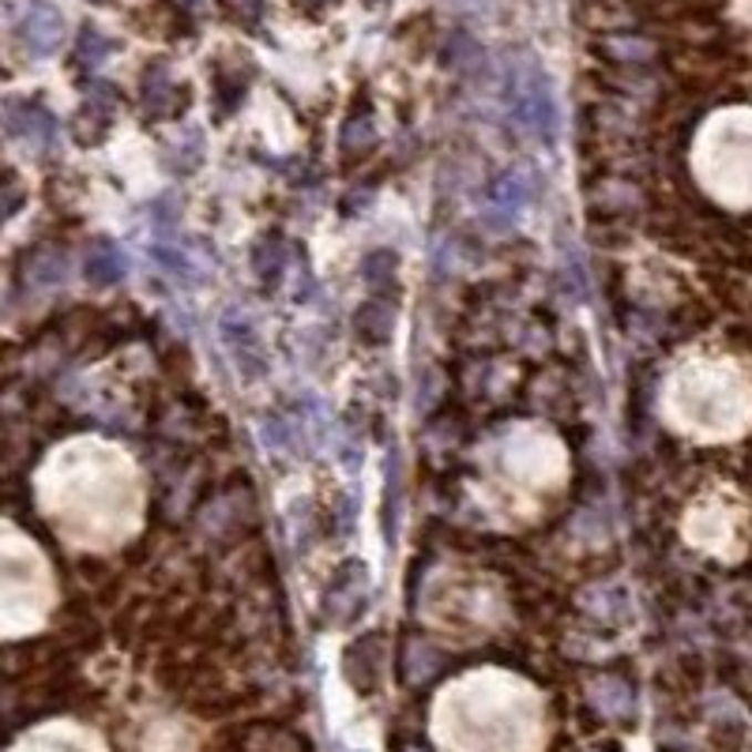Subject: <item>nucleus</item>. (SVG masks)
<instances>
[{
    "label": "nucleus",
    "instance_id": "ddd939ff",
    "mask_svg": "<svg viewBox=\"0 0 752 752\" xmlns=\"http://www.w3.org/2000/svg\"><path fill=\"white\" fill-rule=\"evenodd\" d=\"M61 275H64V256L61 253H53V249H42L34 256V268H31V279L34 282H61Z\"/></svg>",
    "mask_w": 752,
    "mask_h": 752
},
{
    "label": "nucleus",
    "instance_id": "dca6fc26",
    "mask_svg": "<svg viewBox=\"0 0 752 752\" xmlns=\"http://www.w3.org/2000/svg\"><path fill=\"white\" fill-rule=\"evenodd\" d=\"M226 8H230L234 16H241V19H253L264 8V0H226Z\"/></svg>",
    "mask_w": 752,
    "mask_h": 752
},
{
    "label": "nucleus",
    "instance_id": "1a4fd4ad",
    "mask_svg": "<svg viewBox=\"0 0 752 752\" xmlns=\"http://www.w3.org/2000/svg\"><path fill=\"white\" fill-rule=\"evenodd\" d=\"M169 94H174V75H169L166 64H151L144 80H140V102H144L151 117L169 113Z\"/></svg>",
    "mask_w": 752,
    "mask_h": 752
},
{
    "label": "nucleus",
    "instance_id": "a211bd4d",
    "mask_svg": "<svg viewBox=\"0 0 752 752\" xmlns=\"http://www.w3.org/2000/svg\"><path fill=\"white\" fill-rule=\"evenodd\" d=\"M94 4H106V0H94Z\"/></svg>",
    "mask_w": 752,
    "mask_h": 752
},
{
    "label": "nucleus",
    "instance_id": "6e6552de",
    "mask_svg": "<svg viewBox=\"0 0 752 752\" xmlns=\"http://www.w3.org/2000/svg\"><path fill=\"white\" fill-rule=\"evenodd\" d=\"M83 275L94 282V287H106V282H117L125 275V253L117 245H94V249L83 256Z\"/></svg>",
    "mask_w": 752,
    "mask_h": 752
},
{
    "label": "nucleus",
    "instance_id": "9d476101",
    "mask_svg": "<svg viewBox=\"0 0 752 752\" xmlns=\"http://www.w3.org/2000/svg\"><path fill=\"white\" fill-rule=\"evenodd\" d=\"M110 50H113L110 38H102L94 27H83L80 45H75V64H83V69H99V64L110 56Z\"/></svg>",
    "mask_w": 752,
    "mask_h": 752
},
{
    "label": "nucleus",
    "instance_id": "423d86ee",
    "mask_svg": "<svg viewBox=\"0 0 752 752\" xmlns=\"http://www.w3.org/2000/svg\"><path fill=\"white\" fill-rule=\"evenodd\" d=\"M0 117H4V132L16 140H31L38 147H50L56 136V121L53 113L38 102H8L0 106Z\"/></svg>",
    "mask_w": 752,
    "mask_h": 752
},
{
    "label": "nucleus",
    "instance_id": "f3484780",
    "mask_svg": "<svg viewBox=\"0 0 752 752\" xmlns=\"http://www.w3.org/2000/svg\"><path fill=\"white\" fill-rule=\"evenodd\" d=\"M185 4H188V8H196V4H204V0H185Z\"/></svg>",
    "mask_w": 752,
    "mask_h": 752
},
{
    "label": "nucleus",
    "instance_id": "2eb2a0df",
    "mask_svg": "<svg viewBox=\"0 0 752 752\" xmlns=\"http://www.w3.org/2000/svg\"><path fill=\"white\" fill-rule=\"evenodd\" d=\"M365 140H373V132H369V121H350L347 132H342V147L365 144Z\"/></svg>",
    "mask_w": 752,
    "mask_h": 752
},
{
    "label": "nucleus",
    "instance_id": "f8f14e48",
    "mask_svg": "<svg viewBox=\"0 0 752 752\" xmlns=\"http://www.w3.org/2000/svg\"><path fill=\"white\" fill-rule=\"evenodd\" d=\"M527 199H530V188L523 177H508L504 185H497V207L504 215H519Z\"/></svg>",
    "mask_w": 752,
    "mask_h": 752
},
{
    "label": "nucleus",
    "instance_id": "39448f33",
    "mask_svg": "<svg viewBox=\"0 0 752 752\" xmlns=\"http://www.w3.org/2000/svg\"><path fill=\"white\" fill-rule=\"evenodd\" d=\"M19 38H23V45L34 56L56 53V50H61V42H64V19H61V12H56L53 4H45V0H38V4L27 8V16L19 19Z\"/></svg>",
    "mask_w": 752,
    "mask_h": 752
},
{
    "label": "nucleus",
    "instance_id": "9b49d317",
    "mask_svg": "<svg viewBox=\"0 0 752 752\" xmlns=\"http://www.w3.org/2000/svg\"><path fill=\"white\" fill-rule=\"evenodd\" d=\"M27 204V188L23 181H19L12 169H0V230H4V223L12 218L19 207Z\"/></svg>",
    "mask_w": 752,
    "mask_h": 752
},
{
    "label": "nucleus",
    "instance_id": "7ed1b4c3",
    "mask_svg": "<svg viewBox=\"0 0 752 752\" xmlns=\"http://www.w3.org/2000/svg\"><path fill=\"white\" fill-rule=\"evenodd\" d=\"M697 177L719 204L752 207V113H722L703 128Z\"/></svg>",
    "mask_w": 752,
    "mask_h": 752
},
{
    "label": "nucleus",
    "instance_id": "f257e3e1",
    "mask_svg": "<svg viewBox=\"0 0 752 752\" xmlns=\"http://www.w3.org/2000/svg\"><path fill=\"white\" fill-rule=\"evenodd\" d=\"M433 738L441 752H538V697L504 673H474L436 703Z\"/></svg>",
    "mask_w": 752,
    "mask_h": 752
},
{
    "label": "nucleus",
    "instance_id": "20e7f679",
    "mask_svg": "<svg viewBox=\"0 0 752 752\" xmlns=\"http://www.w3.org/2000/svg\"><path fill=\"white\" fill-rule=\"evenodd\" d=\"M684 535H689L692 546H700L703 554L715 557H741L749 542V508L745 501L734 497V493L722 485V490H711L689 508V519H684Z\"/></svg>",
    "mask_w": 752,
    "mask_h": 752
},
{
    "label": "nucleus",
    "instance_id": "f03ea898",
    "mask_svg": "<svg viewBox=\"0 0 752 752\" xmlns=\"http://www.w3.org/2000/svg\"><path fill=\"white\" fill-rule=\"evenodd\" d=\"M666 411L700 441H730L752 430V377L727 354H697L673 369L666 384Z\"/></svg>",
    "mask_w": 752,
    "mask_h": 752
},
{
    "label": "nucleus",
    "instance_id": "4468645a",
    "mask_svg": "<svg viewBox=\"0 0 752 752\" xmlns=\"http://www.w3.org/2000/svg\"><path fill=\"white\" fill-rule=\"evenodd\" d=\"M42 752H102V749L94 745V741H83V738H53Z\"/></svg>",
    "mask_w": 752,
    "mask_h": 752
},
{
    "label": "nucleus",
    "instance_id": "0eeeda50",
    "mask_svg": "<svg viewBox=\"0 0 752 752\" xmlns=\"http://www.w3.org/2000/svg\"><path fill=\"white\" fill-rule=\"evenodd\" d=\"M113 87H94V94L75 113V140L80 144H99L106 136L110 121H113Z\"/></svg>",
    "mask_w": 752,
    "mask_h": 752
}]
</instances>
